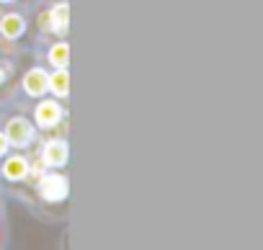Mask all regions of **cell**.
I'll use <instances>...</instances> for the list:
<instances>
[{
    "label": "cell",
    "instance_id": "obj_1",
    "mask_svg": "<svg viewBox=\"0 0 263 250\" xmlns=\"http://www.w3.org/2000/svg\"><path fill=\"white\" fill-rule=\"evenodd\" d=\"M42 196L47 201H62L67 196V181L60 176H47L42 181Z\"/></svg>",
    "mask_w": 263,
    "mask_h": 250
},
{
    "label": "cell",
    "instance_id": "obj_2",
    "mask_svg": "<svg viewBox=\"0 0 263 250\" xmlns=\"http://www.w3.org/2000/svg\"><path fill=\"white\" fill-rule=\"evenodd\" d=\"M6 140L13 142V145H26V142L31 140V124L24 121V119H13V121L8 124Z\"/></svg>",
    "mask_w": 263,
    "mask_h": 250
},
{
    "label": "cell",
    "instance_id": "obj_3",
    "mask_svg": "<svg viewBox=\"0 0 263 250\" xmlns=\"http://www.w3.org/2000/svg\"><path fill=\"white\" fill-rule=\"evenodd\" d=\"M36 121L42 127H52V124L60 121V106L52 103V101H44L39 108H36Z\"/></svg>",
    "mask_w": 263,
    "mask_h": 250
},
{
    "label": "cell",
    "instance_id": "obj_4",
    "mask_svg": "<svg viewBox=\"0 0 263 250\" xmlns=\"http://www.w3.org/2000/svg\"><path fill=\"white\" fill-rule=\"evenodd\" d=\"M24 85H26V90H29L31 95H42V93L47 90V85H49V78H47L42 70H31V72L26 75Z\"/></svg>",
    "mask_w": 263,
    "mask_h": 250
},
{
    "label": "cell",
    "instance_id": "obj_5",
    "mask_svg": "<svg viewBox=\"0 0 263 250\" xmlns=\"http://www.w3.org/2000/svg\"><path fill=\"white\" fill-rule=\"evenodd\" d=\"M44 160L49 165H62L67 160V145L65 142H49L44 147Z\"/></svg>",
    "mask_w": 263,
    "mask_h": 250
},
{
    "label": "cell",
    "instance_id": "obj_6",
    "mask_svg": "<svg viewBox=\"0 0 263 250\" xmlns=\"http://www.w3.org/2000/svg\"><path fill=\"white\" fill-rule=\"evenodd\" d=\"M49 85H52V90L57 95H67V90H70V75L65 70H60V72H54L49 78Z\"/></svg>",
    "mask_w": 263,
    "mask_h": 250
},
{
    "label": "cell",
    "instance_id": "obj_7",
    "mask_svg": "<svg viewBox=\"0 0 263 250\" xmlns=\"http://www.w3.org/2000/svg\"><path fill=\"white\" fill-rule=\"evenodd\" d=\"M49 18H52V26H54V29L65 31V29H67V21H70V8L62 3V6H57V8L52 11V16H49Z\"/></svg>",
    "mask_w": 263,
    "mask_h": 250
},
{
    "label": "cell",
    "instance_id": "obj_8",
    "mask_svg": "<svg viewBox=\"0 0 263 250\" xmlns=\"http://www.w3.org/2000/svg\"><path fill=\"white\" fill-rule=\"evenodd\" d=\"M6 176L13 178V181H16V178H24V176H26V163H24L21 158H11V160L6 163Z\"/></svg>",
    "mask_w": 263,
    "mask_h": 250
},
{
    "label": "cell",
    "instance_id": "obj_9",
    "mask_svg": "<svg viewBox=\"0 0 263 250\" xmlns=\"http://www.w3.org/2000/svg\"><path fill=\"white\" fill-rule=\"evenodd\" d=\"M24 31V21L18 16H6L3 18V34L6 36H18Z\"/></svg>",
    "mask_w": 263,
    "mask_h": 250
},
{
    "label": "cell",
    "instance_id": "obj_10",
    "mask_svg": "<svg viewBox=\"0 0 263 250\" xmlns=\"http://www.w3.org/2000/svg\"><path fill=\"white\" fill-rule=\"evenodd\" d=\"M49 60H52L57 67H65V65H67V60H70V47H67V44H57V47L52 49Z\"/></svg>",
    "mask_w": 263,
    "mask_h": 250
},
{
    "label": "cell",
    "instance_id": "obj_11",
    "mask_svg": "<svg viewBox=\"0 0 263 250\" xmlns=\"http://www.w3.org/2000/svg\"><path fill=\"white\" fill-rule=\"evenodd\" d=\"M6 147H8V140H6V134H0V155L6 152Z\"/></svg>",
    "mask_w": 263,
    "mask_h": 250
},
{
    "label": "cell",
    "instance_id": "obj_12",
    "mask_svg": "<svg viewBox=\"0 0 263 250\" xmlns=\"http://www.w3.org/2000/svg\"><path fill=\"white\" fill-rule=\"evenodd\" d=\"M0 80H3V75H0Z\"/></svg>",
    "mask_w": 263,
    "mask_h": 250
}]
</instances>
